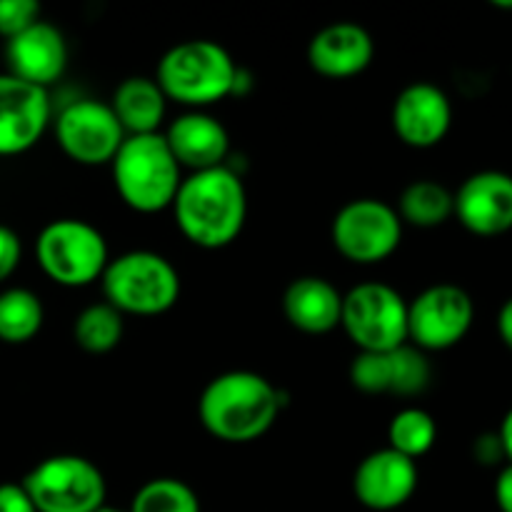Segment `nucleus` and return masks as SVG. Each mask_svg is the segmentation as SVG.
I'll list each match as a JSON object with an SVG mask.
<instances>
[{"instance_id":"obj_1","label":"nucleus","mask_w":512,"mask_h":512,"mask_svg":"<svg viewBox=\"0 0 512 512\" xmlns=\"http://www.w3.org/2000/svg\"><path fill=\"white\" fill-rule=\"evenodd\" d=\"M178 230L193 245L220 250L235 243L248 218V193L238 173L220 165L190 173L173 200Z\"/></svg>"},{"instance_id":"obj_2","label":"nucleus","mask_w":512,"mask_h":512,"mask_svg":"<svg viewBox=\"0 0 512 512\" xmlns=\"http://www.w3.org/2000/svg\"><path fill=\"white\" fill-rule=\"evenodd\" d=\"M280 390L253 370H230L205 385L198 400L203 428L223 443H253L278 420Z\"/></svg>"},{"instance_id":"obj_3","label":"nucleus","mask_w":512,"mask_h":512,"mask_svg":"<svg viewBox=\"0 0 512 512\" xmlns=\"http://www.w3.org/2000/svg\"><path fill=\"white\" fill-rule=\"evenodd\" d=\"M243 70L233 55L215 40L195 38L173 45L160 58L155 83L165 98L188 108H208L228 95L238 93Z\"/></svg>"},{"instance_id":"obj_4","label":"nucleus","mask_w":512,"mask_h":512,"mask_svg":"<svg viewBox=\"0 0 512 512\" xmlns=\"http://www.w3.org/2000/svg\"><path fill=\"white\" fill-rule=\"evenodd\" d=\"M113 185L120 200L135 213H160L178 195L183 175L163 133L128 135L113 163Z\"/></svg>"},{"instance_id":"obj_5","label":"nucleus","mask_w":512,"mask_h":512,"mask_svg":"<svg viewBox=\"0 0 512 512\" xmlns=\"http://www.w3.org/2000/svg\"><path fill=\"white\" fill-rule=\"evenodd\" d=\"M100 283L105 303L120 315L153 318L168 313L180 298L178 270L153 250H130L113 258Z\"/></svg>"},{"instance_id":"obj_6","label":"nucleus","mask_w":512,"mask_h":512,"mask_svg":"<svg viewBox=\"0 0 512 512\" xmlns=\"http://www.w3.org/2000/svg\"><path fill=\"white\" fill-rule=\"evenodd\" d=\"M35 258L40 270L63 288L95 283L110 263L103 233L78 218H60L45 225L35 240Z\"/></svg>"},{"instance_id":"obj_7","label":"nucleus","mask_w":512,"mask_h":512,"mask_svg":"<svg viewBox=\"0 0 512 512\" xmlns=\"http://www.w3.org/2000/svg\"><path fill=\"white\" fill-rule=\"evenodd\" d=\"M38 512H98L105 508V478L83 455H53L20 483Z\"/></svg>"},{"instance_id":"obj_8","label":"nucleus","mask_w":512,"mask_h":512,"mask_svg":"<svg viewBox=\"0 0 512 512\" xmlns=\"http://www.w3.org/2000/svg\"><path fill=\"white\" fill-rule=\"evenodd\" d=\"M340 328L360 353H385L408 340V303L385 283H360L343 295Z\"/></svg>"},{"instance_id":"obj_9","label":"nucleus","mask_w":512,"mask_h":512,"mask_svg":"<svg viewBox=\"0 0 512 512\" xmlns=\"http://www.w3.org/2000/svg\"><path fill=\"white\" fill-rule=\"evenodd\" d=\"M333 245L355 265H375L388 260L403 240V220L398 210L378 198H358L338 210L333 218Z\"/></svg>"},{"instance_id":"obj_10","label":"nucleus","mask_w":512,"mask_h":512,"mask_svg":"<svg viewBox=\"0 0 512 512\" xmlns=\"http://www.w3.org/2000/svg\"><path fill=\"white\" fill-rule=\"evenodd\" d=\"M473 323L475 303L460 285H430L408 303V340L423 353L455 348L465 340Z\"/></svg>"},{"instance_id":"obj_11","label":"nucleus","mask_w":512,"mask_h":512,"mask_svg":"<svg viewBox=\"0 0 512 512\" xmlns=\"http://www.w3.org/2000/svg\"><path fill=\"white\" fill-rule=\"evenodd\" d=\"M125 138L128 135L123 125L103 100H73L55 118V140L60 150L78 165L113 163Z\"/></svg>"},{"instance_id":"obj_12","label":"nucleus","mask_w":512,"mask_h":512,"mask_svg":"<svg viewBox=\"0 0 512 512\" xmlns=\"http://www.w3.org/2000/svg\"><path fill=\"white\" fill-rule=\"evenodd\" d=\"M430 380L433 368L428 355L410 343L385 353H358L350 363V383L368 395L413 398L425 393Z\"/></svg>"},{"instance_id":"obj_13","label":"nucleus","mask_w":512,"mask_h":512,"mask_svg":"<svg viewBox=\"0 0 512 512\" xmlns=\"http://www.w3.org/2000/svg\"><path fill=\"white\" fill-rule=\"evenodd\" d=\"M50 95L13 75H0V155H20L48 130Z\"/></svg>"},{"instance_id":"obj_14","label":"nucleus","mask_w":512,"mask_h":512,"mask_svg":"<svg viewBox=\"0 0 512 512\" xmlns=\"http://www.w3.org/2000/svg\"><path fill=\"white\" fill-rule=\"evenodd\" d=\"M453 198V215L473 235L498 238L512 230V175L503 170L473 173Z\"/></svg>"},{"instance_id":"obj_15","label":"nucleus","mask_w":512,"mask_h":512,"mask_svg":"<svg viewBox=\"0 0 512 512\" xmlns=\"http://www.w3.org/2000/svg\"><path fill=\"white\" fill-rule=\"evenodd\" d=\"M418 463L383 448L365 455L353 475V493L363 508L375 512L398 510L418 490Z\"/></svg>"},{"instance_id":"obj_16","label":"nucleus","mask_w":512,"mask_h":512,"mask_svg":"<svg viewBox=\"0 0 512 512\" xmlns=\"http://www.w3.org/2000/svg\"><path fill=\"white\" fill-rule=\"evenodd\" d=\"M453 125V103L433 83H413L393 103V130L405 145L428 150L443 143Z\"/></svg>"},{"instance_id":"obj_17","label":"nucleus","mask_w":512,"mask_h":512,"mask_svg":"<svg viewBox=\"0 0 512 512\" xmlns=\"http://www.w3.org/2000/svg\"><path fill=\"white\" fill-rule=\"evenodd\" d=\"M8 75L48 90L68 65V43L55 25L38 20L15 38L5 40Z\"/></svg>"},{"instance_id":"obj_18","label":"nucleus","mask_w":512,"mask_h":512,"mask_svg":"<svg viewBox=\"0 0 512 512\" xmlns=\"http://www.w3.org/2000/svg\"><path fill=\"white\" fill-rule=\"evenodd\" d=\"M375 58V40L363 25L330 23L308 43V63L323 78L343 80L360 75Z\"/></svg>"},{"instance_id":"obj_19","label":"nucleus","mask_w":512,"mask_h":512,"mask_svg":"<svg viewBox=\"0 0 512 512\" xmlns=\"http://www.w3.org/2000/svg\"><path fill=\"white\" fill-rule=\"evenodd\" d=\"M163 138L180 168H188L190 173L220 168L230 153V135L225 125L203 110L178 115Z\"/></svg>"},{"instance_id":"obj_20","label":"nucleus","mask_w":512,"mask_h":512,"mask_svg":"<svg viewBox=\"0 0 512 512\" xmlns=\"http://www.w3.org/2000/svg\"><path fill=\"white\" fill-rule=\"evenodd\" d=\"M285 320L305 335H328L340 328L343 293L318 275L295 278L283 295Z\"/></svg>"},{"instance_id":"obj_21","label":"nucleus","mask_w":512,"mask_h":512,"mask_svg":"<svg viewBox=\"0 0 512 512\" xmlns=\"http://www.w3.org/2000/svg\"><path fill=\"white\" fill-rule=\"evenodd\" d=\"M108 105L113 108L118 123L123 125L125 135H150L158 133L160 123H163L168 98L155 83V78L130 75L113 90Z\"/></svg>"},{"instance_id":"obj_22","label":"nucleus","mask_w":512,"mask_h":512,"mask_svg":"<svg viewBox=\"0 0 512 512\" xmlns=\"http://www.w3.org/2000/svg\"><path fill=\"white\" fill-rule=\"evenodd\" d=\"M455 198L438 180H415L398 200V215L415 228H438L453 218Z\"/></svg>"},{"instance_id":"obj_23","label":"nucleus","mask_w":512,"mask_h":512,"mask_svg":"<svg viewBox=\"0 0 512 512\" xmlns=\"http://www.w3.org/2000/svg\"><path fill=\"white\" fill-rule=\"evenodd\" d=\"M45 320L43 303L28 288H8L0 293V340L8 345L30 343Z\"/></svg>"},{"instance_id":"obj_24","label":"nucleus","mask_w":512,"mask_h":512,"mask_svg":"<svg viewBox=\"0 0 512 512\" xmlns=\"http://www.w3.org/2000/svg\"><path fill=\"white\" fill-rule=\"evenodd\" d=\"M123 330V315L113 305L95 303L80 310L73 325V338L85 353L103 355L118 348V343L123 340Z\"/></svg>"},{"instance_id":"obj_25","label":"nucleus","mask_w":512,"mask_h":512,"mask_svg":"<svg viewBox=\"0 0 512 512\" xmlns=\"http://www.w3.org/2000/svg\"><path fill=\"white\" fill-rule=\"evenodd\" d=\"M435 440H438V425L423 408H403L388 425V448L410 460L428 455Z\"/></svg>"},{"instance_id":"obj_26","label":"nucleus","mask_w":512,"mask_h":512,"mask_svg":"<svg viewBox=\"0 0 512 512\" xmlns=\"http://www.w3.org/2000/svg\"><path fill=\"white\" fill-rule=\"evenodd\" d=\"M128 512H200V500L183 480L155 478L140 485Z\"/></svg>"},{"instance_id":"obj_27","label":"nucleus","mask_w":512,"mask_h":512,"mask_svg":"<svg viewBox=\"0 0 512 512\" xmlns=\"http://www.w3.org/2000/svg\"><path fill=\"white\" fill-rule=\"evenodd\" d=\"M40 20V5L35 0H0V35L15 38Z\"/></svg>"},{"instance_id":"obj_28","label":"nucleus","mask_w":512,"mask_h":512,"mask_svg":"<svg viewBox=\"0 0 512 512\" xmlns=\"http://www.w3.org/2000/svg\"><path fill=\"white\" fill-rule=\"evenodd\" d=\"M20 255H23V243L18 233L8 225H0V283L18 270Z\"/></svg>"},{"instance_id":"obj_29","label":"nucleus","mask_w":512,"mask_h":512,"mask_svg":"<svg viewBox=\"0 0 512 512\" xmlns=\"http://www.w3.org/2000/svg\"><path fill=\"white\" fill-rule=\"evenodd\" d=\"M0 512H38L33 500L28 498L23 485L3 483L0 485Z\"/></svg>"},{"instance_id":"obj_30","label":"nucleus","mask_w":512,"mask_h":512,"mask_svg":"<svg viewBox=\"0 0 512 512\" xmlns=\"http://www.w3.org/2000/svg\"><path fill=\"white\" fill-rule=\"evenodd\" d=\"M505 458V450L503 443H500L498 433H488V435H480L475 440V460L483 465H495Z\"/></svg>"},{"instance_id":"obj_31","label":"nucleus","mask_w":512,"mask_h":512,"mask_svg":"<svg viewBox=\"0 0 512 512\" xmlns=\"http://www.w3.org/2000/svg\"><path fill=\"white\" fill-rule=\"evenodd\" d=\"M495 503L500 512H512V463L505 465L495 480Z\"/></svg>"},{"instance_id":"obj_32","label":"nucleus","mask_w":512,"mask_h":512,"mask_svg":"<svg viewBox=\"0 0 512 512\" xmlns=\"http://www.w3.org/2000/svg\"><path fill=\"white\" fill-rule=\"evenodd\" d=\"M498 335L505 343V348L512 350V298L505 300L498 313Z\"/></svg>"},{"instance_id":"obj_33","label":"nucleus","mask_w":512,"mask_h":512,"mask_svg":"<svg viewBox=\"0 0 512 512\" xmlns=\"http://www.w3.org/2000/svg\"><path fill=\"white\" fill-rule=\"evenodd\" d=\"M498 438H500V443H503L505 458H508V463H512V408L505 413L503 423H500Z\"/></svg>"},{"instance_id":"obj_34","label":"nucleus","mask_w":512,"mask_h":512,"mask_svg":"<svg viewBox=\"0 0 512 512\" xmlns=\"http://www.w3.org/2000/svg\"><path fill=\"white\" fill-rule=\"evenodd\" d=\"M495 8H503V10H512V0H493Z\"/></svg>"},{"instance_id":"obj_35","label":"nucleus","mask_w":512,"mask_h":512,"mask_svg":"<svg viewBox=\"0 0 512 512\" xmlns=\"http://www.w3.org/2000/svg\"><path fill=\"white\" fill-rule=\"evenodd\" d=\"M98 512H128V510H115V508H100Z\"/></svg>"}]
</instances>
